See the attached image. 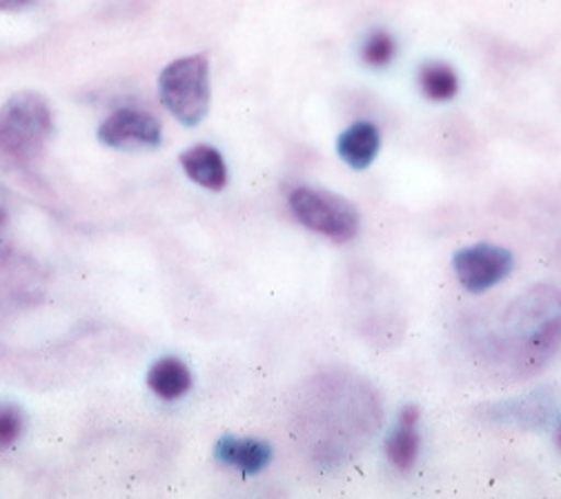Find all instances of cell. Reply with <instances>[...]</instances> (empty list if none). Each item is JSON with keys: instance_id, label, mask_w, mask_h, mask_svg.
I'll list each match as a JSON object with an SVG mask.
<instances>
[{"instance_id": "4", "label": "cell", "mask_w": 561, "mask_h": 499, "mask_svg": "<svg viewBox=\"0 0 561 499\" xmlns=\"http://www.w3.org/2000/svg\"><path fill=\"white\" fill-rule=\"evenodd\" d=\"M515 259L511 250L493 246V243H477L470 248H461L453 257V268L463 285L470 293H485L504 281L513 272Z\"/></svg>"}, {"instance_id": "12", "label": "cell", "mask_w": 561, "mask_h": 499, "mask_svg": "<svg viewBox=\"0 0 561 499\" xmlns=\"http://www.w3.org/2000/svg\"><path fill=\"white\" fill-rule=\"evenodd\" d=\"M394 54H397V43H394L392 34H388L383 30L373 32L366 38L364 49H362V56H364V60L370 67H386V65H390Z\"/></svg>"}, {"instance_id": "8", "label": "cell", "mask_w": 561, "mask_h": 499, "mask_svg": "<svg viewBox=\"0 0 561 499\" xmlns=\"http://www.w3.org/2000/svg\"><path fill=\"white\" fill-rule=\"evenodd\" d=\"M215 457L232 468H239L248 475H256L265 470L272 462V446L261 440H241V438H224L215 446Z\"/></svg>"}, {"instance_id": "10", "label": "cell", "mask_w": 561, "mask_h": 499, "mask_svg": "<svg viewBox=\"0 0 561 499\" xmlns=\"http://www.w3.org/2000/svg\"><path fill=\"white\" fill-rule=\"evenodd\" d=\"M148 386L161 399H179L192 388V373L176 356H163L150 368Z\"/></svg>"}, {"instance_id": "9", "label": "cell", "mask_w": 561, "mask_h": 499, "mask_svg": "<svg viewBox=\"0 0 561 499\" xmlns=\"http://www.w3.org/2000/svg\"><path fill=\"white\" fill-rule=\"evenodd\" d=\"M181 168L185 174L205 190H224L228 185V168L219 150L209 146H194L181 155Z\"/></svg>"}, {"instance_id": "7", "label": "cell", "mask_w": 561, "mask_h": 499, "mask_svg": "<svg viewBox=\"0 0 561 499\" xmlns=\"http://www.w3.org/2000/svg\"><path fill=\"white\" fill-rule=\"evenodd\" d=\"M419 410L414 406H405L399 417L397 423L392 428V433L386 440V455L388 462L397 468V470H410L419 457V446H421V438H419Z\"/></svg>"}, {"instance_id": "14", "label": "cell", "mask_w": 561, "mask_h": 499, "mask_svg": "<svg viewBox=\"0 0 561 499\" xmlns=\"http://www.w3.org/2000/svg\"><path fill=\"white\" fill-rule=\"evenodd\" d=\"M32 3L34 0H0V10H23Z\"/></svg>"}, {"instance_id": "1", "label": "cell", "mask_w": 561, "mask_h": 499, "mask_svg": "<svg viewBox=\"0 0 561 499\" xmlns=\"http://www.w3.org/2000/svg\"><path fill=\"white\" fill-rule=\"evenodd\" d=\"M54 132L47 101L36 92L14 94L0 107V155L14 161H34L43 155Z\"/></svg>"}, {"instance_id": "13", "label": "cell", "mask_w": 561, "mask_h": 499, "mask_svg": "<svg viewBox=\"0 0 561 499\" xmlns=\"http://www.w3.org/2000/svg\"><path fill=\"white\" fill-rule=\"evenodd\" d=\"M23 433V415L16 406H0V449H10Z\"/></svg>"}, {"instance_id": "11", "label": "cell", "mask_w": 561, "mask_h": 499, "mask_svg": "<svg viewBox=\"0 0 561 499\" xmlns=\"http://www.w3.org/2000/svg\"><path fill=\"white\" fill-rule=\"evenodd\" d=\"M419 88L431 101L444 103L459 92V79L450 65L428 63L419 69Z\"/></svg>"}, {"instance_id": "5", "label": "cell", "mask_w": 561, "mask_h": 499, "mask_svg": "<svg viewBox=\"0 0 561 499\" xmlns=\"http://www.w3.org/2000/svg\"><path fill=\"white\" fill-rule=\"evenodd\" d=\"M99 138L107 148L144 150L157 148L163 138V132L161 123L150 112L123 107L101 123Z\"/></svg>"}, {"instance_id": "6", "label": "cell", "mask_w": 561, "mask_h": 499, "mask_svg": "<svg viewBox=\"0 0 561 499\" xmlns=\"http://www.w3.org/2000/svg\"><path fill=\"white\" fill-rule=\"evenodd\" d=\"M381 148L379 127L370 121H359L350 125L336 140V152L341 161L355 170H366L373 166Z\"/></svg>"}, {"instance_id": "2", "label": "cell", "mask_w": 561, "mask_h": 499, "mask_svg": "<svg viewBox=\"0 0 561 499\" xmlns=\"http://www.w3.org/2000/svg\"><path fill=\"white\" fill-rule=\"evenodd\" d=\"M159 92L170 114L187 127L198 125L209 110V63L196 54L170 63L159 77Z\"/></svg>"}, {"instance_id": "15", "label": "cell", "mask_w": 561, "mask_h": 499, "mask_svg": "<svg viewBox=\"0 0 561 499\" xmlns=\"http://www.w3.org/2000/svg\"><path fill=\"white\" fill-rule=\"evenodd\" d=\"M557 442H559V446H561V428H559V435H557Z\"/></svg>"}, {"instance_id": "3", "label": "cell", "mask_w": 561, "mask_h": 499, "mask_svg": "<svg viewBox=\"0 0 561 499\" xmlns=\"http://www.w3.org/2000/svg\"><path fill=\"white\" fill-rule=\"evenodd\" d=\"M288 203L308 230L336 243L353 241L359 233V209L339 194L317 188H297L290 192Z\"/></svg>"}]
</instances>
